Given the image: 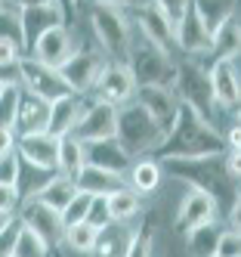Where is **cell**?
<instances>
[{
  "mask_svg": "<svg viewBox=\"0 0 241 257\" xmlns=\"http://www.w3.org/2000/svg\"><path fill=\"white\" fill-rule=\"evenodd\" d=\"M71 183H74V189H78V192H87L93 198H105L108 192H115V189L124 186V177L121 174H111V171H102V168H93V164H84Z\"/></svg>",
  "mask_w": 241,
  "mask_h": 257,
  "instance_id": "obj_22",
  "label": "cell"
},
{
  "mask_svg": "<svg viewBox=\"0 0 241 257\" xmlns=\"http://www.w3.org/2000/svg\"><path fill=\"white\" fill-rule=\"evenodd\" d=\"M130 78L136 87H170L173 84V59L170 50H164L158 44H152L142 34H133L127 47V59H124Z\"/></svg>",
  "mask_w": 241,
  "mask_h": 257,
  "instance_id": "obj_3",
  "label": "cell"
},
{
  "mask_svg": "<svg viewBox=\"0 0 241 257\" xmlns=\"http://www.w3.org/2000/svg\"><path fill=\"white\" fill-rule=\"evenodd\" d=\"M19 208H22V214H19V223H22L25 229H31L34 235H41L53 251L62 245L65 223H62V214H59V211H53V208L41 205L37 198H25V201H19Z\"/></svg>",
  "mask_w": 241,
  "mask_h": 257,
  "instance_id": "obj_9",
  "label": "cell"
},
{
  "mask_svg": "<svg viewBox=\"0 0 241 257\" xmlns=\"http://www.w3.org/2000/svg\"><path fill=\"white\" fill-rule=\"evenodd\" d=\"M19 229H22V223L19 220H13V223L0 232V257H13V248H16V238H19Z\"/></svg>",
  "mask_w": 241,
  "mask_h": 257,
  "instance_id": "obj_42",
  "label": "cell"
},
{
  "mask_svg": "<svg viewBox=\"0 0 241 257\" xmlns=\"http://www.w3.org/2000/svg\"><path fill=\"white\" fill-rule=\"evenodd\" d=\"M219 232H222V226L216 223V220H207V223H201V226L185 232V245H189V251L195 257H213Z\"/></svg>",
  "mask_w": 241,
  "mask_h": 257,
  "instance_id": "obj_29",
  "label": "cell"
},
{
  "mask_svg": "<svg viewBox=\"0 0 241 257\" xmlns=\"http://www.w3.org/2000/svg\"><path fill=\"white\" fill-rule=\"evenodd\" d=\"M96 226H90L87 220L84 223H71V226H65V232H62V242L71 248V251H78V254H90V248H93V242H96Z\"/></svg>",
  "mask_w": 241,
  "mask_h": 257,
  "instance_id": "obj_32",
  "label": "cell"
},
{
  "mask_svg": "<svg viewBox=\"0 0 241 257\" xmlns=\"http://www.w3.org/2000/svg\"><path fill=\"white\" fill-rule=\"evenodd\" d=\"M65 4H71V7H74V4H81V0H65Z\"/></svg>",
  "mask_w": 241,
  "mask_h": 257,
  "instance_id": "obj_50",
  "label": "cell"
},
{
  "mask_svg": "<svg viewBox=\"0 0 241 257\" xmlns=\"http://www.w3.org/2000/svg\"><path fill=\"white\" fill-rule=\"evenodd\" d=\"M238 16H232L229 22H222L216 31H213V38H210V53L216 59H235L238 56Z\"/></svg>",
  "mask_w": 241,
  "mask_h": 257,
  "instance_id": "obj_30",
  "label": "cell"
},
{
  "mask_svg": "<svg viewBox=\"0 0 241 257\" xmlns=\"http://www.w3.org/2000/svg\"><path fill=\"white\" fill-rule=\"evenodd\" d=\"M74 192H78V189H74V183L56 174V177H53V180H50V183H47V186H44L41 192H37L34 198L41 201V205H47V208H53V211H59V214H62Z\"/></svg>",
  "mask_w": 241,
  "mask_h": 257,
  "instance_id": "obj_31",
  "label": "cell"
},
{
  "mask_svg": "<svg viewBox=\"0 0 241 257\" xmlns=\"http://www.w3.org/2000/svg\"><path fill=\"white\" fill-rule=\"evenodd\" d=\"M84 164H93V168H102V171H111V174H127V168L133 164L124 152V146L108 137V140H93V143H84Z\"/></svg>",
  "mask_w": 241,
  "mask_h": 257,
  "instance_id": "obj_15",
  "label": "cell"
},
{
  "mask_svg": "<svg viewBox=\"0 0 241 257\" xmlns=\"http://www.w3.org/2000/svg\"><path fill=\"white\" fill-rule=\"evenodd\" d=\"M115 121H118V105H108L102 99L84 102V112H81L78 124L71 127V137L81 143L108 140V137H115Z\"/></svg>",
  "mask_w": 241,
  "mask_h": 257,
  "instance_id": "obj_10",
  "label": "cell"
},
{
  "mask_svg": "<svg viewBox=\"0 0 241 257\" xmlns=\"http://www.w3.org/2000/svg\"><path fill=\"white\" fill-rule=\"evenodd\" d=\"M47 118H50V102H44V99H37V96H31V93L22 90L19 105H16V121H13L16 137L47 131Z\"/></svg>",
  "mask_w": 241,
  "mask_h": 257,
  "instance_id": "obj_21",
  "label": "cell"
},
{
  "mask_svg": "<svg viewBox=\"0 0 241 257\" xmlns=\"http://www.w3.org/2000/svg\"><path fill=\"white\" fill-rule=\"evenodd\" d=\"M238 254H241L238 229H226V226H222V232L216 238V248H213V257H238Z\"/></svg>",
  "mask_w": 241,
  "mask_h": 257,
  "instance_id": "obj_38",
  "label": "cell"
},
{
  "mask_svg": "<svg viewBox=\"0 0 241 257\" xmlns=\"http://www.w3.org/2000/svg\"><path fill=\"white\" fill-rule=\"evenodd\" d=\"M13 257H53V248L44 242L41 235H34L31 229H19V238H16V248H13Z\"/></svg>",
  "mask_w": 241,
  "mask_h": 257,
  "instance_id": "obj_33",
  "label": "cell"
},
{
  "mask_svg": "<svg viewBox=\"0 0 241 257\" xmlns=\"http://www.w3.org/2000/svg\"><path fill=\"white\" fill-rule=\"evenodd\" d=\"M130 186L127 189H133L136 195H145V192H155L158 189V183L164 180V171H161V164L155 158H139L136 164H130Z\"/></svg>",
  "mask_w": 241,
  "mask_h": 257,
  "instance_id": "obj_26",
  "label": "cell"
},
{
  "mask_svg": "<svg viewBox=\"0 0 241 257\" xmlns=\"http://www.w3.org/2000/svg\"><path fill=\"white\" fill-rule=\"evenodd\" d=\"M0 38H7V41H16L19 47H22V31H19V16L16 10L4 7L0 10ZM25 53V50H22Z\"/></svg>",
  "mask_w": 241,
  "mask_h": 257,
  "instance_id": "obj_39",
  "label": "cell"
},
{
  "mask_svg": "<svg viewBox=\"0 0 241 257\" xmlns=\"http://www.w3.org/2000/svg\"><path fill=\"white\" fill-rule=\"evenodd\" d=\"M136 25H139L142 38H148L152 44H158L164 50H170V44H173V28H170V22L164 19V13L158 10L155 0H142V4L136 7Z\"/></svg>",
  "mask_w": 241,
  "mask_h": 257,
  "instance_id": "obj_20",
  "label": "cell"
},
{
  "mask_svg": "<svg viewBox=\"0 0 241 257\" xmlns=\"http://www.w3.org/2000/svg\"><path fill=\"white\" fill-rule=\"evenodd\" d=\"M158 4V10L164 13V19L170 22V28L176 31V25H179V19H182V13H185V7L192 4V0H155Z\"/></svg>",
  "mask_w": 241,
  "mask_h": 257,
  "instance_id": "obj_40",
  "label": "cell"
},
{
  "mask_svg": "<svg viewBox=\"0 0 241 257\" xmlns=\"http://www.w3.org/2000/svg\"><path fill=\"white\" fill-rule=\"evenodd\" d=\"M81 168H84V143L74 140L71 134L59 137V158H56V174L65 177V180H74Z\"/></svg>",
  "mask_w": 241,
  "mask_h": 257,
  "instance_id": "obj_27",
  "label": "cell"
},
{
  "mask_svg": "<svg viewBox=\"0 0 241 257\" xmlns=\"http://www.w3.org/2000/svg\"><path fill=\"white\" fill-rule=\"evenodd\" d=\"M222 143H226V152H241V127L232 124L226 134H222Z\"/></svg>",
  "mask_w": 241,
  "mask_h": 257,
  "instance_id": "obj_45",
  "label": "cell"
},
{
  "mask_svg": "<svg viewBox=\"0 0 241 257\" xmlns=\"http://www.w3.org/2000/svg\"><path fill=\"white\" fill-rule=\"evenodd\" d=\"M105 208H108L111 223H124V220H130V217L139 214V195L133 189L121 186V189H115V192L105 195Z\"/></svg>",
  "mask_w": 241,
  "mask_h": 257,
  "instance_id": "obj_28",
  "label": "cell"
},
{
  "mask_svg": "<svg viewBox=\"0 0 241 257\" xmlns=\"http://www.w3.org/2000/svg\"><path fill=\"white\" fill-rule=\"evenodd\" d=\"M192 7H195V13H198L201 25L207 28V34L213 38V31L235 16L238 0H192Z\"/></svg>",
  "mask_w": 241,
  "mask_h": 257,
  "instance_id": "obj_25",
  "label": "cell"
},
{
  "mask_svg": "<svg viewBox=\"0 0 241 257\" xmlns=\"http://www.w3.org/2000/svg\"><path fill=\"white\" fill-rule=\"evenodd\" d=\"M19 96H22V87H7L4 93H0V127H10V131H13Z\"/></svg>",
  "mask_w": 241,
  "mask_h": 257,
  "instance_id": "obj_36",
  "label": "cell"
},
{
  "mask_svg": "<svg viewBox=\"0 0 241 257\" xmlns=\"http://www.w3.org/2000/svg\"><path fill=\"white\" fill-rule=\"evenodd\" d=\"M170 90H173L176 102L192 105L201 118L210 121V112H213V90H210V75H207V68H201L195 59L176 65ZM210 124H213V121H210Z\"/></svg>",
  "mask_w": 241,
  "mask_h": 257,
  "instance_id": "obj_5",
  "label": "cell"
},
{
  "mask_svg": "<svg viewBox=\"0 0 241 257\" xmlns=\"http://www.w3.org/2000/svg\"><path fill=\"white\" fill-rule=\"evenodd\" d=\"M130 232L124 223H105L96 232V242L90 248V257H124L127 245H130Z\"/></svg>",
  "mask_w": 241,
  "mask_h": 257,
  "instance_id": "obj_24",
  "label": "cell"
},
{
  "mask_svg": "<svg viewBox=\"0 0 241 257\" xmlns=\"http://www.w3.org/2000/svg\"><path fill=\"white\" fill-rule=\"evenodd\" d=\"M164 171L182 177L192 189H201L213 198L216 211H229L238 201V180L229 174L226 158L210 155V158H189V161H164Z\"/></svg>",
  "mask_w": 241,
  "mask_h": 257,
  "instance_id": "obj_2",
  "label": "cell"
},
{
  "mask_svg": "<svg viewBox=\"0 0 241 257\" xmlns=\"http://www.w3.org/2000/svg\"><path fill=\"white\" fill-rule=\"evenodd\" d=\"M133 78H130V71L124 62H105L99 78H96V87H93V93H96V99L108 102V105H124L133 99Z\"/></svg>",
  "mask_w": 241,
  "mask_h": 257,
  "instance_id": "obj_12",
  "label": "cell"
},
{
  "mask_svg": "<svg viewBox=\"0 0 241 257\" xmlns=\"http://www.w3.org/2000/svg\"><path fill=\"white\" fill-rule=\"evenodd\" d=\"M222 152H226L222 134L185 102H176V115H173L170 127H167L164 140L155 146V155L164 161L210 158V155H222Z\"/></svg>",
  "mask_w": 241,
  "mask_h": 257,
  "instance_id": "obj_1",
  "label": "cell"
},
{
  "mask_svg": "<svg viewBox=\"0 0 241 257\" xmlns=\"http://www.w3.org/2000/svg\"><path fill=\"white\" fill-rule=\"evenodd\" d=\"M102 65H105L102 53H96V50H74L71 56L59 65V75L68 84L71 93L87 96V93H93V87H96V78H99Z\"/></svg>",
  "mask_w": 241,
  "mask_h": 257,
  "instance_id": "obj_8",
  "label": "cell"
},
{
  "mask_svg": "<svg viewBox=\"0 0 241 257\" xmlns=\"http://www.w3.org/2000/svg\"><path fill=\"white\" fill-rule=\"evenodd\" d=\"M13 220H16V214H13V211H0V232H4V229L13 223Z\"/></svg>",
  "mask_w": 241,
  "mask_h": 257,
  "instance_id": "obj_49",
  "label": "cell"
},
{
  "mask_svg": "<svg viewBox=\"0 0 241 257\" xmlns=\"http://www.w3.org/2000/svg\"><path fill=\"white\" fill-rule=\"evenodd\" d=\"M173 44H179L189 56H207L210 53V34L201 25V19H198V13H195L192 4L185 7L182 19H179V25L173 31Z\"/></svg>",
  "mask_w": 241,
  "mask_h": 257,
  "instance_id": "obj_17",
  "label": "cell"
},
{
  "mask_svg": "<svg viewBox=\"0 0 241 257\" xmlns=\"http://www.w3.org/2000/svg\"><path fill=\"white\" fill-rule=\"evenodd\" d=\"M19 174H22V158H19L16 149L0 155V183L4 186H16L19 183Z\"/></svg>",
  "mask_w": 241,
  "mask_h": 257,
  "instance_id": "obj_37",
  "label": "cell"
},
{
  "mask_svg": "<svg viewBox=\"0 0 241 257\" xmlns=\"http://www.w3.org/2000/svg\"><path fill=\"white\" fill-rule=\"evenodd\" d=\"M90 4H108V7H139L142 0H90Z\"/></svg>",
  "mask_w": 241,
  "mask_h": 257,
  "instance_id": "obj_48",
  "label": "cell"
},
{
  "mask_svg": "<svg viewBox=\"0 0 241 257\" xmlns=\"http://www.w3.org/2000/svg\"><path fill=\"white\" fill-rule=\"evenodd\" d=\"M90 25H93L96 41L102 44V50L108 53V56H115L118 62H124L130 38H133L124 13L118 7H108V4H90Z\"/></svg>",
  "mask_w": 241,
  "mask_h": 257,
  "instance_id": "obj_6",
  "label": "cell"
},
{
  "mask_svg": "<svg viewBox=\"0 0 241 257\" xmlns=\"http://www.w3.org/2000/svg\"><path fill=\"white\" fill-rule=\"evenodd\" d=\"M4 90H7V87H4V84H0V93H4Z\"/></svg>",
  "mask_w": 241,
  "mask_h": 257,
  "instance_id": "obj_52",
  "label": "cell"
},
{
  "mask_svg": "<svg viewBox=\"0 0 241 257\" xmlns=\"http://www.w3.org/2000/svg\"><path fill=\"white\" fill-rule=\"evenodd\" d=\"M22 56H25V53H22V47H19L16 41L0 38V65H16Z\"/></svg>",
  "mask_w": 241,
  "mask_h": 257,
  "instance_id": "obj_43",
  "label": "cell"
},
{
  "mask_svg": "<svg viewBox=\"0 0 241 257\" xmlns=\"http://www.w3.org/2000/svg\"><path fill=\"white\" fill-rule=\"evenodd\" d=\"M133 102H139L167 134V127H170V121L176 115V96H173L170 87H136L133 90Z\"/></svg>",
  "mask_w": 241,
  "mask_h": 257,
  "instance_id": "obj_18",
  "label": "cell"
},
{
  "mask_svg": "<svg viewBox=\"0 0 241 257\" xmlns=\"http://www.w3.org/2000/svg\"><path fill=\"white\" fill-rule=\"evenodd\" d=\"M74 53V41H71V34L65 25H56L50 31H44L41 38H37L28 50V56H34L37 62H44V65H53V68H59L68 56Z\"/></svg>",
  "mask_w": 241,
  "mask_h": 257,
  "instance_id": "obj_14",
  "label": "cell"
},
{
  "mask_svg": "<svg viewBox=\"0 0 241 257\" xmlns=\"http://www.w3.org/2000/svg\"><path fill=\"white\" fill-rule=\"evenodd\" d=\"M115 140L124 146V152L133 155H145L155 152V146L164 140V127L145 112L139 102H124L118 105V121H115Z\"/></svg>",
  "mask_w": 241,
  "mask_h": 257,
  "instance_id": "obj_4",
  "label": "cell"
},
{
  "mask_svg": "<svg viewBox=\"0 0 241 257\" xmlns=\"http://www.w3.org/2000/svg\"><path fill=\"white\" fill-rule=\"evenodd\" d=\"M207 220H216V205H213V198L207 192H201V189H189V195L182 198V205H179V214H176V232H189L201 223H207Z\"/></svg>",
  "mask_w": 241,
  "mask_h": 257,
  "instance_id": "obj_19",
  "label": "cell"
},
{
  "mask_svg": "<svg viewBox=\"0 0 241 257\" xmlns=\"http://www.w3.org/2000/svg\"><path fill=\"white\" fill-rule=\"evenodd\" d=\"M19 84L25 87V93L44 99V102H56L62 96H71V90L62 81L59 68L37 62L34 56H22V59H19Z\"/></svg>",
  "mask_w": 241,
  "mask_h": 257,
  "instance_id": "obj_7",
  "label": "cell"
},
{
  "mask_svg": "<svg viewBox=\"0 0 241 257\" xmlns=\"http://www.w3.org/2000/svg\"><path fill=\"white\" fill-rule=\"evenodd\" d=\"M210 75V90H213V102L219 108H238V71H235V59H213V68H207Z\"/></svg>",
  "mask_w": 241,
  "mask_h": 257,
  "instance_id": "obj_16",
  "label": "cell"
},
{
  "mask_svg": "<svg viewBox=\"0 0 241 257\" xmlns=\"http://www.w3.org/2000/svg\"><path fill=\"white\" fill-rule=\"evenodd\" d=\"M56 25H65V7L59 4V0L44 4V7L19 10V31H22V50H25V56H28L31 44L41 38L44 31H50Z\"/></svg>",
  "mask_w": 241,
  "mask_h": 257,
  "instance_id": "obj_11",
  "label": "cell"
},
{
  "mask_svg": "<svg viewBox=\"0 0 241 257\" xmlns=\"http://www.w3.org/2000/svg\"><path fill=\"white\" fill-rule=\"evenodd\" d=\"M10 7L16 10H28V7H44V4H53V0H7Z\"/></svg>",
  "mask_w": 241,
  "mask_h": 257,
  "instance_id": "obj_47",
  "label": "cell"
},
{
  "mask_svg": "<svg viewBox=\"0 0 241 257\" xmlns=\"http://www.w3.org/2000/svg\"><path fill=\"white\" fill-rule=\"evenodd\" d=\"M16 152L25 164L41 171H56V158H59V137H53L47 131L37 134H22L16 137Z\"/></svg>",
  "mask_w": 241,
  "mask_h": 257,
  "instance_id": "obj_13",
  "label": "cell"
},
{
  "mask_svg": "<svg viewBox=\"0 0 241 257\" xmlns=\"http://www.w3.org/2000/svg\"><path fill=\"white\" fill-rule=\"evenodd\" d=\"M152 238H155L152 223H145L139 232L130 235V245H127L124 257H152Z\"/></svg>",
  "mask_w": 241,
  "mask_h": 257,
  "instance_id": "obj_35",
  "label": "cell"
},
{
  "mask_svg": "<svg viewBox=\"0 0 241 257\" xmlns=\"http://www.w3.org/2000/svg\"><path fill=\"white\" fill-rule=\"evenodd\" d=\"M19 189L16 186H4V183H0V211H13L16 214V208H19Z\"/></svg>",
  "mask_w": 241,
  "mask_h": 257,
  "instance_id": "obj_44",
  "label": "cell"
},
{
  "mask_svg": "<svg viewBox=\"0 0 241 257\" xmlns=\"http://www.w3.org/2000/svg\"><path fill=\"white\" fill-rule=\"evenodd\" d=\"M16 149V134L10 131V127H0V155Z\"/></svg>",
  "mask_w": 241,
  "mask_h": 257,
  "instance_id": "obj_46",
  "label": "cell"
},
{
  "mask_svg": "<svg viewBox=\"0 0 241 257\" xmlns=\"http://www.w3.org/2000/svg\"><path fill=\"white\" fill-rule=\"evenodd\" d=\"M84 96L78 93H71V96H62V99H56L50 102V118H47V134L53 137H65L71 134V127L78 124L81 112H84Z\"/></svg>",
  "mask_w": 241,
  "mask_h": 257,
  "instance_id": "obj_23",
  "label": "cell"
},
{
  "mask_svg": "<svg viewBox=\"0 0 241 257\" xmlns=\"http://www.w3.org/2000/svg\"><path fill=\"white\" fill-rule=\"evenodd\" d=\"M4 7H7V0H0V10H4Z\"/></svg>",
  "mask_w": 241,
  "mask_h": 257,
  "instance_id": "obj_51",
  "label": "cell"
},
{
  "mask_svg": "<svg viewBox=\"0 0 241 257\" xmlns=\"http://www.w3.org/2000/svg\"><path fill=\"white\" fill-rule=\"evenodd\" d=\"M87 223L96 226V229H102L105 223H111L108 208H105V198H93V205H90V211H87Z\"/></svg>",
  "mask_w": 241,
  "mask_h": 257,
  "instance_id": "obj_41",
  "label": "cell"
},
{
  "mask_svg": "<svg viewBox=\"0 0 241 257\" xmlns=\"http://www.w3.org/2000/svg\"><path fill=\"white\" fill-rule=\"evenodd\" d=\"M90 205H93V195H87V192H74L71 201L65 205V211H62V223H65V226H71V223H84Z\"/></svg>",
  "mask_w": 241,
  "mask_h": 257,
  "instance_id": "obj_34",
  "label": "cell"
}]
</instances>
